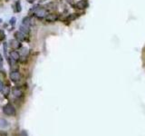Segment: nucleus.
Segmentation results:
<instances>
[{
	"instance_id": "423d86ee",
	"label": "nucleus",
	"mask_w": 145,
	"mask_h": 136,
	"mask_svg": "<svg viewBox=\"0 0 145 136\" xmlns=\"http://www.w3.org/2000/svg\"><path fill=\"white\" fill-rule=\"evenodd\" d=\"M8 44H9V46L12 49H17V48H19L21 46L20 42L18 40H17V39H12V40L9 41Z\"/></svg>"
},
{
	"instance_id": "20e7f679",
	"label": "nucleus",
	"mask_w": 145,
	"mask_h": 136,
	"mask_svg": "<svg viewBox=\"0 0 145 136\" xmlns=\"http://www.w3.org/2000/svg\"><path fill=\"white\" fill-rule=\"evenodd\" d=\"M12 94L15 97L17 98H21L23 96V90L19 87H14L13 90H12Z\"/></svg>"
},
{
	"instance_id": "f8f14e48",
	"label": "nucleus",
	"mask_w": 145,
	"mask_h": 136,
	"mask_svg": "<svg viewBox=\"0 0 145 136\" xmlns=\"http://www.w3.org/2000/svg\"><path fill=\"white\" fill-rule=\"evenodd\" d=\"M8 126V122L6 119H0V128H6Z\"/></svg>"
},
{
	"instance_id": "9b49d317",
	"label": "nucleus",
	"mask_w": 145,
	"mask_h": 136,
	"mask_svg": "<svg viewBox=\"0 0 145 136\" xmlns=\"http://www.w3.org/2000/svg\"><path fill=\"white\" fill-rule=\"evenodd\" d=\"M31 24H32V19L30 17H26L23 19V25H25V26H31Z\"/></svg>"
},
{
	"instance_id": "2eb2a0df",
	"label": "nucleus",
	"mask_w": 145,
	"mask_h": 136,
	"mask_svg": "<svg viewBox=\"0 0 145 136\" xmlns=\"http://www.w3.org/2000/svg\"><path fill=\"white\" fill-rule=\"evenodd\" d=\"M5 37H6V35H5L4 31H2V30H0V41L4 40Z\"/></svg>"
},
{
	"instance_id": "aec40b11",
	"label": "nucleus",
	"mask_w": 145,
	"mask_h": 136,
	"mask_svg": "<svg viewBox=\"0 0 145 136\" xmlns=\"http://www.w3.org/2000/svg\"><path fill=\"white\" fill-rule=\"evenodd\" d=\"M2 62V58H1V55H0V63Z\"/></svg>"
},
{
	"instance_id": "6ab92c4d",
	"label": "nucleus",
	"mask_w": 145,
	"mask_h": 136,
	"mask_svg": "<svg viewBox=\"0 0 145 136\" xmlns=\"http://www.w3.org/2000/svg\"><path fill=\"white\" fill-rule=\"evenodd\" d=\"M35 1V0H27L28 3H34Z\"/></svg>"
},
{
	"instance_id": "a211bd4d",
	"label": "nucleus",
	"mask_w": 145,
	"mask_h": 136,
	"mask_svg": "<svg viewBox=\"0 0 145 136\" xmlns=\"http://www.w3.org/2000/svg\"><path fill=\"white\" fill-rule=\"evenodd\" d=\"M3 89H4V85L1 81H0V92H2Z\"/></svg>"
},
{
	"instance_id": "7ed1b4c3",
	"label": "nucleus",
	"mask_w": 145,
	"mask_h": 136,
	"mask_svg": "<svg viewBox=\"0 0 145 136\" xmlns=\"http://www.w3.org/2000/svg\"><path fill=\"white\" fill-rule=\"evenodd\" d=\"M9 77L13 82H18V81H20V79H21V74L18 71L15 70V71H12V72L10 73Z\"/></svg>"
},
{
	"instance_id": "f3484780",
	"label": "nucleus",
	"mask_w": 145,
	"mask_h": 136,
	"mask_svg": "<svg viewBox=\"0 0 145 136\" xmlns=\"http://www.w3.org/2000/svg\"><path fill=\"white\" fill-rule=\"evenodd\" d=\"M10 24L12 25V26H14V25H15V17H12L11 18V20H10Z\"/></svg>"
},
{
	"instance_id": "6e6552de",
	"label": "nucleus",
	"mask_w": 145,
	"mask_h": 136,
	"mask_svg": "<svg viewBox=\"0 0 145 136\" xmlns=\"http://www.w3.org/2000/svg\"><path fill=\"white\" fill-rule=\"evenodd\" d=\"M15 39H17V40H18L19 42H22V41L25 40V34H23L22 32H20V31L15 32Z\"/></svg>"
},
{
	"instance_id": "dca6fc26",
	"label": "nucleus",
	"mask_w": 145,
	"mask_h": 136,
	"mask_svg": "<svg viewBox=\"0 0 145 136\" xmlns=\"http://www.w3.org/2000/svg\"><path fill=\"white\" fill-rule=\"evenodd\" d=\"M2 92H4L5 95H7L8 93H9V88H8V87H6V88H5V87H4V89H3Z\"/></svg>"
},
{
	"instance_id": "f257e3e1",
	"label": "nucleus",
	"mask_w": 145,
	"mask_h": 136,
	"mask_svg": "<svg viewBox=\"0 0 145 136\" xmlns=\"http://www.w3.org/2000/svg\"><path fill=\"white\" fill-rule=\"evenodd\" d=\"M3 112H4V114H6V115H9V116L15 115V108L14 105L11 104V103H7V104L5 105L4 108H3Z\"/></svg>"
},
{
	"instance_id": "39448f33",
	"label": "nucleus",
	"mask_w": 145,
	"mask_h": 136,
	"mask_svg": "<svg viewBox=\"0 0 145 136\" xmlns=\"http://www.w3.org/2000/svg\"><path fill=\"white\" fill-rule=\"evenodd\" d=\"M88 6V3L86 0H80L75 4V7L78 9H84Z\"/></svg>"
},
{
	"instance_id": "0eeeda50",
	"label": "nucleus",
	"mask_w": 145,
	"mask_h": 136,
	"mask_svg": "<svg viewBox=\"0 0 145 136\" xmlns=\"http://www.w3.org/2000/svg\"><path fill=\"white\" fill-rule=\"evenodd\" d=\"M57 19H58V17H57V15H55V14H49V15H47L46 17H45V20L49 23L55 22Z\"/></svg>"
},
{
	"instance_id": "412c9836",
	"label": "nucleus",
	"mask_w": 145,
	"mask_h": 136,
	"mask_svg": "<svg viewBox=\"0 0 145 136\" xmlns=\"http://www.w3.org/2000/svg\"><path fill=\"white\" fill-rule=\"evenodd\" d=\"M67 1H68L69 3H72V0H67Z\"/></svg>"
},
{
	"instance_id": "4be33fe9",
	"label": "nucleus",
	"mask_w": 145,
	"mask_h": 136,
	"mask_svg": "<svg viewBox=\"0 0 145 136\" xmlns=\"http://www.w3.org/2000/svg\"><path fill=\"white\" fill-rule=\"evenodd\" d=\"M1 22H2V20H1V19H0V23H1Z\"/></svg>"
},
{
	"instance_id": "4468645a",
	"label": "nucleus",
	"mask_w": 145,
	"mask_h": 136,
	"mask_svg": "<svg viewBox=\"0 0 145 136\" xmlns=\"http://www.w3.org/2000/svg\"><path fill=\"white\" fill-rule=\"evenodd\" d=\"M15 11H17V13H19V12L21 11V5L19 1H17V2L15 3Z\"/></svg>"
},
{
	"instance_id": "ddd939ff",
	"label": "nucleus",
	"mask_w": 145,
	"mask_h": 136,
	"mask_svg": "<svg viewBox=\"0 0 145 136\" xmlns=\"http://www.w3.org/2000/svg\"><path fill=\"white\" fill-rule=\"evenodd\" d=\"M77 17H78V14H71V15H69L68 17H67L66 20L72 21V20H75V19H76Z\"/></svg>"
},
{
	"instance_id": "9d476101",
	"label": "nucleus",
	"mask_w": 145,
	"mask_h": 136,
	"mask_svg": "<svg viewBox=\"0 0 145 136\" xmlns=\"http://www.w3.org/2000/svg\"><path fill=\"white\" fill-rule=\"evenodd\" d=\"M20 32H22L23 34L25 35H29L30 33V29H29V26H26L25 25H22L20 26Z\"/></svg>"
},
{
	"instance_id": "f03ea898",
	"label": "nucleus",
	"mask_w": 145,
	"mask_h": 136,
	"mask_svg": "<svg viewBox=\"0 0 145 136\" xmlns=\"http://www.w3.org/2000/svg\"><path fill=\"white\" fill-rule=\"evenodd\" d=\"M32 11H35V17H39V18L45 17V15H46V11H45V8L40 7V6H35V7H34V9L32 10Z\"/></svg>"
},
{
	"instance_id": "1a4fd4ad",
	"label": "nucleus",
	"mask_w": 145,
	"mask_h": 136,
	"mask_svg": "<svg viewBox=\"0 0 145 136\" xmlns=\"http://www.w3.org/2000/svg\"><path fill=\"white\" fill-rule=\"evenodd\" d=\"M10 57H11V59H13V60L18 61L19 59H20V54L17 51H12L11 53H10Z\"/></svg>"
}]
</instances>
